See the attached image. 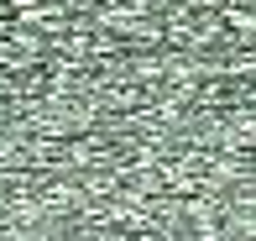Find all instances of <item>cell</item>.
I'll return each mask as SVG.
<instances>
[{"label": "cell", "instance_id": "6da1fadb", "mask_svg": "<svg viewBox=\"0 0 256 241\" xmlns=\"http://www.w3.org/2000/svg\"><path fill=\"white\" fill-rule=\"evenodd\" d=\"M0 21H6V6H0Z\"/></svg>", "mask_w": 256, "mask_h": 241}]
</instances>
